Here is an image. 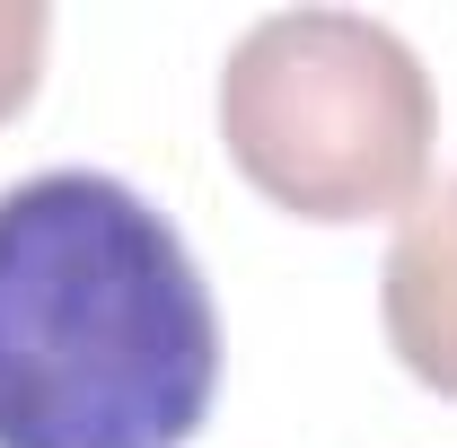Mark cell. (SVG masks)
<instances>
[{"label":"cell","instance_id":"obj_3","mask_svg":"<svg viewBox=\"0 0 457 448\" xmlns=\"http://www.w3.org/2000/svg\"><path fill=\"white\" fill-rule=\"evenodd\" d=\"M378 326L404 378L457 404V176L440 194H422L387 237L378 264Z\"/></svg>","mask_w":457,"mask_h":448},{"label":"cell","instance_id":"obj_2","mask_svg":"<svg viewBox=\"0 0 457 448\" xmlns=\"http://www.w3.org/2000/svg\"><path fill=\"white\" fill-rule=\"evenodd\" d=\"M220 150L290 220H404L431 194L440 88L387 18L273 9L220 62Z\"/></svg>","mask_w":457,"mask_h":448},{"label":"cell","instance_id":"obj_1","mask_svg":"<svg viewBox=\"0 0 457 448\" xmlns=\"http://www.w3.org/2000/svg\"><path fill=\"white\" fill-rule=\"evenodd\" d=\"M220 308L176 220L97 168L0 194V448H194Z\"/></svg>","mask_w":457,"mask_h":448},{"label":"cell","instance_id":"obj_4","mask_svg":"<svg viewBox=\"0 0 457 448\" xmlns=\"http://www.w3.org/2000/svg\"><path fill=\"white\" fill-rule=\"evenodd\" d=\"M45 45H54V9L45 0H0V123H18L36 79H45Z\"/></svg>","mask_w":457,"mask_h":448}]
</instances>
